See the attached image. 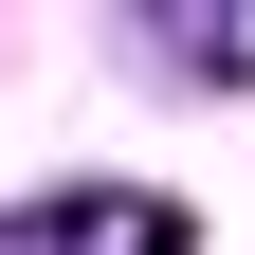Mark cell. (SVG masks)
Segmentation results:
<instances>
[{
  "label": "cell",
  "mask_w": 255,
  "mask_h": 255,
  "mask_svg": "<svg viewBox=\"0 0 255 255\" xmlns=\"http://www.w3.org/2000/svg\"><path fill=\"white\" fill-rule=\"evenodd\" d=\"M0 255H182V201H128V182L110 201H37Z\"/></svg>",
  "instance_id": "obj_1"
}]
</instances>
